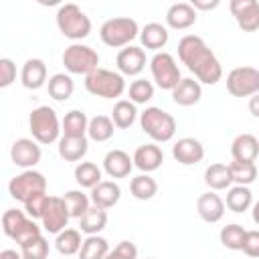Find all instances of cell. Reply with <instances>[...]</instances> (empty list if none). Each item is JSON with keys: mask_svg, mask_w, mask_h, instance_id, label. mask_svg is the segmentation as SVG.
<instances>
[{"mask_svg": "<svg viewBox=\"0 0 259 259\" xmlns=\"http://www.w3.org/2000/svg\"><path fill=\"white\" fill-rule=\"evenodd\" d=\"M178 59L182 61V65H186L190 73H194L198 83L214 85L223 77L221 61L196 34H186L178 40Z\"/></svg>", "mask_w": 259, "mask_h": 259, "instance_id": "1", "label": "cell"}, {"mask_svg": "<svg viewBox=\"0 0 259 259\" xmlns=\"http://www.w3.org/2000/svg\"><path fill=\"white\" fill-rule=\"evenodd\" d=\"M28 127L32 134V140H36L38 144L47 146L53 144L57 140H61V132H63V123L57 117V111L49 105H38L30 111L28 115Z\"/></svg>", "mask_w": 259, "mask_h": 259, "instance_id": "2", "label": "cell"}, {"mask_svg": "<svg viewBox=\"0 0 259 259\" xmlns=\"http://www.w3.org/2000/svg\"><path fill=\"white\" fill-rule=\"evenodd\" d=\"M140 127L144 130V134H148L154 144L160 142H170L176 134V119L164 111L162 107H146L142 113H140Z\"/></svg>", "mask_w": 259, "mask_h": 259, "instance_id": "3", "label": "cell"}, {"mask_svg": "<svg viewBox=\"0 0 259 259\" xmlns=\"http://www.w3.org/2000/svg\"><path fill=\"white\" fill-rule=\"evenodd\" d=\"M136 36H140V26L130 16L109 18L99 28V38L103 40V45H107L111 49H121V47L125 49V47H130V42Z\"/></svg>", "mask_w": 259, "mask_h": 259, "instance_id": "4", "label": "cell"}, {"mask_svg": "<svg viewBox=\"0 0 259 259\" xmlns=\"http://www.w3.org/2000/svg\"><path fill=\"white\" fill-rule=\"evenodd\" d=\"M55 18H57V26H59L61 34L67 36V38H71V40L87 38L89 32H91V20H89V16L77 4H73V2L59 6Z\"/></svg>", "mask_w": 259, "mask_h": 259, "instance_id": "5", "label": "cell"}, {"mask_svg": "<svg viewBox=\"0 0 259 259\" xmlns=\"http://www.w3.org/2000/svg\"><path fill=\"white\" fill-rule=\"evenodd\" d=\"M85 89L101 99H115L125 91V79L121 73L109 69H97L85 77Z\"/></svg>", "mask_w": 259, "mask_h": 259, "instance_id": "6", "label": "cell"}, {"mask_svg": "<svg viewBox=\"0 0 259 259\" xmlns=\"http://www.w3.org/2000/svg\"><path fill=\"white\" fill-rule=\"evenodd\" d=\"M63 65L71 75H85L87 77L99 69V55L95 49H91L87 45L73 42L63 53Z\"/></svg>", "mask_w": 259, "mask_h": 259, "instance_id": "7", "label": "cell"}, {"mask_svg": "<svg viewBox=\"0 0 259 259\" xmlns=\"http://www.w3.org/2000/svg\"><path fill=\"white\" fill-rule=\"evenodd\" d=\"M8 192L14 200L26 204L36 194L47 192V178H45L42 172H38L34 168L32 170H22L20 174H16L8 182Z\"/></svg>", "mask_w": 259, "mask_h": 259, "instance_id": "8", "label": "cell"}, {"mask_svg": "<svg viewBox=\"0 0 259 259\" xmlns=\"http://www.w3.org/2000/svg\"><path fill=\"white\" fill-rule=\"evenodd\" d=\"M150 71H152V79L156 81V85L166 91H172L182 81L180 69H178L174 57L166 51H160L150 59Z\"/></svg>", "mask_w": 259, "mask_h": 259, "instance_id": "9", "label": "cell"}, {"mask_svg": "<svg viewBox=\"0 0 259 259\" xmlns=\"http://www.w3.org/2000/svg\"><path fill=\"white\" fill-rule=\"evenodd\" d=\"M227 91L233 97H253L259 93V69L235 67L227 75Z\"/></svg>", "mask_w": 259, "mask_h": 259, "instance_id": "10", "label": "cell"}, {"mask_svg": "<svg viewBox=\"0 0 259 259\" xmlns=\"http://www.w3.org/2000/svg\"><path fill=\"white\" fill-rule=\"evenodd\" d=\"M69 219H71V214H69V208L65 204V198L63 196H49L47 208L40 217L42 229L51 235H59L69 225Z\"/></svg>", "mask_w": 259, "mask_h": 259, "instance_id": "11", "label": "cell"}, {"mask_svg": "<svg viewBox=\"0 0 259 259\" xmlns=\"http://www.w3.org/2000/svg\"><path fill=\"white\" fill-rule=\"evenodd\" d=\"M40 156L42 152L38 142L30 138H18L10 148V160L14 162V166L22 170H32L40 162Z\"/></svg>", "mask_w": 259, "mask_h": 259, "instance_id": "12", "label": "cell"}, {"mask_svg": "<svg viewBox=\"0 0 259 259\" xmlns=\"http://www.w3.org/2000/svg\"><path fill=\"white\" fill-rule=\"evenodd\" d=\"M229 10L235 16L241 30L245 32L259 30V2L257 0H231Z\"/></svg>", "mask_w": 259, "mask_h": 259, "instance_id": "13", "label": "cell"}, {"mask_svg": "<svg viewBox=\"0 0 259 259\" xmlns=\"http://www.w3.org/2000/svg\"><path fill=\"white\" fill-rule=\"evenodd\" d=\"M115 65L119 69L121 75H127V77H136L140 75L144 69H146V53L142 47H125L117 53L115 57Z\"/></svg>", "mask_w": 259, "mask_h": 259, "instance_id": "14", "label": "cell"}, {"mask_svg": "<svg viewBox=\"0 0 259 259\" xmlns=\"http://www.w3.org/2000/svg\"><path fill=\"white\" fill-rule=\"evenodd\" d=\"M172 158L182 166H194L204 158V146L196 138H180L172 146Z\"/></svg>", "mask_w": 259, "mask_h": 259, "instance_id": "15", "label": "cell"}, {"mask_svg": "<svg viewBox=\"0 0 259 259\" xmlns=\"http://www.w3.org/2000/svg\"><path fill=\"white\" fill-rule=\"evenodd\" d=\"M164 162V152L158 144H142L136 152H134V166L138 170H142V174H150L154 170H158Z\"/></svg>", "mask_w": 259, "mask_h": 259, "instance_id": "16", "label": "cell"}, {"mask_svg": "<svg viewBox=\"0 0 259 259\" xmlns=\"http://www.w3.org/2000/svg\"><path fill=\"white\" fill-rule=\"evenodd\" d=\"M196 212H198V217L204 223L214 225L225 214V200L219 194H214L212 190H208V192H204V194L198 196V200H196Z\"/></svg>", "mask_w": 259, "mask_h": 259, "instance_id": "17", "label": "cell"}, {"mask_svg": "<svg viewBox=\"0 0 259 259\" xmlns=\"http://www.w3.org/2000/svg\"><path fill=\"white\" fill-rule=\"evenodd\" d=\"M134 168V158L123 150H109L103 158V170L109 178H125Z\"/></svg>", "mask_w": 259, "mask_h": 259, "instance_id": "18", "label": "cell"}, {"mask_svg": "<svg viewBox=\"0 0 259 259\" xmlns=\"http://www.w3.org/2000/svg\"><path fill=\"white\" fill-rule=\"evenodd\" d=\"M196 22V10L190 2H176L166 10V24L174 30L190 28Z\"/></svg>", "mask_w": 259, "mask_h": 259, "instance_id": "19", "label": "cell"}, {"mask_svg": "<svg viewBox=\"0 0 259 259\" xmlns=\"http://www.w3.org/2000/svg\"><path fill=\"white\" fill-rule=\"evenodd\" d=\"M91 202L93 206H99V208H111L119 202L121 198V188L117 182L113 180H101L95 188H91Z\"/></svg>", "mask_w": 259, "mask_h": 259, "instance_id": "20", "label": "cell"}, {"mask_svg": "<svg viewBox=\"0 0 259 259\" xmlns=\"http://www.w3.org/2000/svg\"><path fill=\"white\" fill-rule=\"evenodd\" d=\"M20 83L26 87V89H40L47 81V65L42 59H28L24 65H22V71H20Z\"/></svg>", "mask_w": 259, "mask_h": 259, "instance_id": "21", "label": "cell"}, {"mask_svg": "<svg viewBox=\"0 0 259 259\" xmlns=\"http://www.w3.org/2000/svg\"><path fill=\"white\" fill-rule=\"evenodd\" d=\"M231 156L237 162H255L259 156V140L253 134H239L231 144Z\"/></svg>", "mask_w": 259, "mask_h": 259, "instance_id": "22", "label": "cell"}, {"mask_svg": "<svg viewBox=\"0 0 259 259\" xmlns=\"http://www.w3.org/2000/svg\"><path fill=\"white\" fill-rule=\"evenodd\" d=\"M202 97V87L198 81H194L192 77H186L182 79L174 89H172V101L176 105H182V107H190V105H196Z\"/></svg>", "mask_w": 259, "mask_h": 259, "instance_id": "23", "label": "cell"}, {"mask_svg": "<svg viewBox=\"0 0 259 259\" xmlns=\"http://www.w3.org/2000/svg\"><path fill=\"white\" fill-rule=\"evenodd\" d=\"M168 38H170V32H168V28H166L164 24H160V22H148V24L140 30L142 47H146V49H150V51H158V53H160V49L166 47Z\"/></svg>", "mask_w": 259, "mask_h": 259, "instance_id": "24", "label": "cell"}, {"mask_svg": "<svg viewBox=\"0 0 259 259\" xmlns=\"http://www.w3.org/2000/svg\"><path fill=\"white\" fill-rule=\"evenodd\" d=\"M87 138H71V136H63L59 140V156L65 162H79L85 154H87Z\"/></svg>", "mask_w": 259, "mask_h": 259, "instance_id": "25", "label": "cell"}, {"mask_svg": "<svg viewBox=\"0 0 259 259\" xmlns=\"http://www.w3.org/2000/svg\"><path fill=\"white\" fill-rule=\"evenodd\" d=\"M107 225V210L99 206H89V210L79 219V231L85 235H99Z\"/></svg>", "mask_w": 259, "mask_h": 259, "instance_id": "26", "label": "cell"}, {"mask_svg": "<svg viewBox=\"0 0 259 259\" xmlns=\"http://www.w3.org/2000/svg\"><path fill=\"white\" fill-rule=\"evenodd\" d=\"M61 123H63V136L83 138L87 134V127H89V117L81 109H71L69 113H65Z\"/></svg>", "mask_w": 259, "mask_h": 259, "instance_id": "27", "label": "cell"}, {"mask_svg": "<svg viewBox=\"0 0 259 259\" xmlns=\"http://www.w3.org/2000/svg\"><path fill=\"white\" fill-rule=\"evenodd\" d=\"M47 89H49V95L55 101H67L73 95V91H75V83H73L71 75H67V73H55L53 77H49Z\"/></svg>", "mask_w": 259, "mask_h": 259, "instance_id": "28", "label": "cell"}, {"mask_svg": "<svg viewBox=\"0 0 259 259\" xmlns=\"http://www.w3.org/2000/svg\"><path fill=\"white\" fill-rule=\"evenodd\" d=\"M204 184H206L210 190H225V188H231L233 178H231L229 166H227V164H210V166L204 170Z\"/></svg>", "mask_w": 259, "mask_h": 259, "instance_id": "29", "label": "cell"}, {"mask_svg": "<svg viewBox=\"0 0 259 259\" xmlns=\"http://www.w3.org/2000/svg\"><path fill=\"white\" fill-rule=\"evenodd\" d=\"M253 204V192L249 190V186H231L229 192H227V200H225V206L233 212H245L249 210V206Z\"/></svg>", "mask_w": 259, "mask_h": 259, "instance_id": "30", "label": "cell"}, {"mask_svg": "<svg viewBox=\"0 0 259 259\" xmlns=\"http://www.w3.org/2000/svg\"><path fill=\"white\" fill-rule=\"evenodd\" d=\"M136 117H138L136 103H132V101H127V99H119V101L113 105V109H111V119H113L115 127H119V130L132 127L134 121H136Z\"/></svg>", "mask_w": 259, "mask_h": 259, "instance_id": "31", "label": "cell"}, {"mask_svg": "<svg viewBox=\"0 0 259 259\" xmlns=\"http://www.w3.org/2000/svg\"><path fill=\"white\" fill-rule=\"evenodd\" d=\"M113 132H115V123L109 115H95L89 119L87 136L93 142H107V140H111Z\"/></svg>", "mask_w": 259, "mask_h": 259, "instance_id": "32", "label": "cell"}, {"mask_svg": "<svg viewBox=\"0 0 259 259\" xmlns=\"http://www.w3.org/2000/svg\"><path fill=\"white\" fill-rule=\"evenodd\" d=\"M75 182L81 186V188H95L99 182H101V168L93 162H79L75 166Z\"/></svg>", "mask_w": 259, "mask_h": 259, "instance_id": "33", "label": "cell"}, {"mask_svg": "<svg viewBox=\"0 0 259 259\" xmlns=\"http://www.w3.org/2000/svg\"><path fill=\"white\" fill-rule=\"evenodd\" d=\"M81 245H83V241H81V231H77V229H65V231H61V233L57 235V239H55L57 251H59L61 255H65V257H71V255L79 253V251H81Z\"/></svg>", "mask_w": 259, "mask_h": 259, "instance_id": "34", "label": "cell"}, {"mask_svg": "<svg viewBox=\"0 0 259 259\" xmlns=\"http://www.w3.org/2000/svg\"><path fill=\"white\" fill-rule=\"evenodd\" d=\"M130 192L134 198L138 200H150L156 196L158 192V182L150 176V174H138L136 178H132L130 182Z\"/></svg>", "mask_w": 259, "mask_h": 259, "instance_id": "35", "label": "cell"}, {"mask_svg": "<svg viewBox=\"0 0 259 259\" xmlns=\"http://www.w3.org/2000/svg\"><path fill=\"white\" fill-rule=\"evenodd\" d=\"M109 253V245L99 235H87V239L81 245L79 259H105Z\"/></svg>", "mask_w": 259, "mask_h": 259, "instance_id": "36", "label": "cell"}, {"mask_svg": "<svg viewBox=\"0 0 259 259\" xmlns=\"http://www.w3.org/2000/svg\"><path fill=\"white\" fill-rule=\"evenodd\" d=\"M245 237H247V231L237 223H231V225L223 227L221 233H219V239H221L223 247H227L231 251H243Z\"/></svg>", "mask_w": 259, "mask_h": 259, "instance_id": "37", "label": "cell"}, {"mask_svg": "<svg viewBox=\"0 0 259 259\" xmlns=\"http://www.w3.org/2000/svg\"><path fill=\"white\" fill-rule=\"evenodd\" d=\"M229 172H231L233 182H237L241 186H249L257 178V166H255V162H237V160H233L229 164Z\"/></svg>", "mask_w": 259, "mask_h": 259, "instance_id": "38", "label": "cell"}, {"mask_svg": "<svg viewBox=\"0 0 259 259\" xmlns=\"http://www.w3.org/2000/svg\"><path fill=\"white\" fill-rule=\"evenodd\" d=\"M63 198H65V204L69 208L71 219H81L89 210V200L91 198L81 190H69V192H65Z\"/></svg>", "mask_w": 259, "mask_h": 259, "instance_id": "39", "label": "cell"}, {"mask_svg": "<svg viewBox=\"0 0 259 259\" xmlns=\"http://www.w3.org/2000/svg\"><path fill=\"white\" fill-rule=\"evenodd\" d=\"M154 97V85L146 79H136L130 85V101L136 105H144Z\"/></svg>", "mask_w": 259, "mask_h": 259, "instance_id": "40", "label": "cell"}, {"mask_svg": "<svg viewBox=\"0 0 259 259\" xmlns=\"http://www.w3.org/2000/svg\"><path fill=\"white\" fill-rule=\"evenodd\" d=\"M20 255H22V259H47L49 257V241L40 235V237L32 239L30 243L22 245Z\"/></svg>", "mask_w": 259, "mask_h": 259, "instance_id": "41", "label": "cell"}, {"mask_svg": "<svg viewBox=\"0 0 259 259\" xmlns=\"http://www.w3.org/2000/svg\"><path fill=\"white\" fill-rule=\"evenodd\" d=\"M26 214L22 212V210H18V208H8L4 214H2V229H4V233H6V237H14L16 235V231L26 223Z\"/></svg>", "mask_w": 259, "mask_h": 259, "instance_id": "42", "label": "cell"}, {"mask_svg": "<svg viewBox=\"0 0 259 259\" xmlns=\"http://www.w3.org/2000/svg\"><path fill=\"white\" fill-rule=\"evenodd\" d=\"M36 237H40V227L34 223V219H26V223L16 231V235L12 237L14 241H16V245H26V243H30L32 239H36Z\"/></svg>", "mask_w": 259, "mask_h": 259, "instance_id": "43", "label": "cell"}, {"mask_svg": "<svg viewBox=\"0 0 259 259\" xmlns=\"http://www.w3.org/2000/svg\"><path fill=\"white\" fill-rule=\"evenodd\" d=\"M47 202H49V194L42 192V194H36L34 198H30L26 204H24V210L30 219H40L45 208H47Z\"/></svg>", "mask_w": 259, "mask_h": 259, "instance_id": "44", "label": "cell"}, {"mask_svg": "<svg viewBox=\"0 0 259 259\" xmlns=\"http://www.w3.org/2000/svg\"><path fill=\"white\" fill-rule=\"evenodd\" d=\"M105 259H138V247L132 241H121L113 251L107 253Z\"/></svg>", "mask_w": 259, "mask_h": 259, "instance_id": "45", "label": "cell"}, {"mask_svg": "<svg viewBox=\"0 0 259 259\" xmlns=\"http://www.w3.org/2000/svg\"><path fill=\"white\" fill-rule=\"evenodd\" d=\"M14 79H16V65L12 63V59H8V57L0 59V87L4 89L8 85H12Z\"/></svg>", "mask_w": 259, "mask_h": 259, "instance_id": "46", "label": "cell"}, {"mask_svg": "<svg viewBox=\"0 0 259 259\" xmlns=\"http://www.w3.org/2000/svg\"><path fill=\"white\" fill-rule=\"evenodd\" d=\"M243 253L249 257H259V231H247Z\"/></svg>", "mask_w": 259, "mask_h": 259, "instance_id": "47", "label": "cell"}, {"mask_svg": "<svg viewBox=\"0 0 259 259\" xmlns=\"http://www.w3.org/2000/svg\"><path fill=\"white\" fill-rule=\"evenodd\" d=\"M190 4H192L194 10H214L221 2H219V0H210V2H208V0H192Z\"/></svg>", "mask_w": 259, "mask_h": 259, "instance_id": "48", "label": "cell"}, {"mask_svg": "<svg viewBox=\"0 0 259 259\" xmlns=\"http://www.w3.org/2000/svg\"><path fill=\"white\" fill-rule=\"evenodd\" d=\"M249 111H251L253 117H259V93L249 97Z\"/></svg>", "mask_w": 259, "mask_h": 259, "instance_id": "49", "label": "cell"}, {"mask_svg": "<svg viewBox=\"0 0 259 259\" xmlns=\"http://www.w3.org/2000/svg\"><path fill=\"white\" fill-rule=\"evenodd\" d=\"M0 259H22V255L16 253L14 249H4V251L0 253Z\"/></svg>", "mask_w": 259, "mask_h": 259, "instance_id": "50", "label": "cell"}, {"mask_svg": "<svg viewBox=\"0 0 259 259\" xmlns=\"http://www.w3.org/2000/svg\"><path fill=\"white\" fill-rule=\"evenodd\" d=\"M251 214H253V221L259 225V200L253 204V210H251Z\"/></svg>", "mask_w": 259, "mask_h": 259, "instance_id": "51", "label": "cell"}, {"mask_svg": "<svg viewBox=\"0 0 259 259\" xmlns=\"http://www.w3.org/2000/svg\"><path fill=\"white\" fill-rule=\"evenodd\" d=\"M146 259H152V257H146Z\"/></svg>", "mask_w": 259, "mask_h": 259, "instance_id": "52", "label": "cell"}]
</instances>
